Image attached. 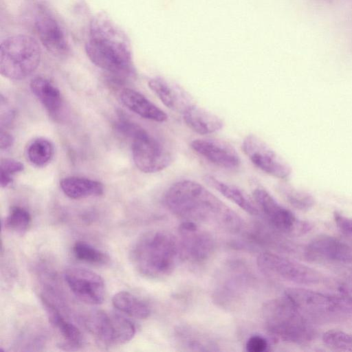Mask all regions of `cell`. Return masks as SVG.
<instances>
[{
    "instance_id": "1",
    "label": "cell",
    "mask_w": 352,
    "mask_h": 352,
    "mask_svg": "<svg viewBox=\"0 0 352 352\" xmlns=\"http://www.w3.org/2000/svg\"><path fill=\"white\" fill-rule=\"evenodd\" d=\"M167 208L184 221L217 226L229 231L240 229V217L197 182L185 179L172 184L164 195Z\"/></svg>"
},
{
    "instance_id": "2",
    "label": "cell",
    "mask_w": 352,
    "mask_h": 352,
    "mask_svg": "<svg viewBox=\"0 0 352 352\" xmlns=\"http://www.w3.org/2000/svg\"><path fill=\"white\" fill-rule=\"evenodd\" d=\"M85 52L95 65L117 80L134 74L129 38L124 30L104 13H98L92 18Z\"/></svg>"
},
{
    "instance_id": "3",
    "label": "cell",
    "mask_w": 352,
    "mask_h": 352,
    "mask_svg": "<svg viewBox=\"0 0 352 352\" xmlns=\"http://www.w3.org/2000/svg\"><path fill=\"white\" fill-rule=\"evenodd\" d=\"M130 254L138 272L153 279L171 274L182 260L179 239L162 230L144 234L134 243Z\"/></svg>"
},
{
    "instance_id": "4",
    "label": "cell",
    "mask_w": 352,
    "mask_h": 352,
    "mask_svg": "<svg viewBox=\"0 0 352 352\" xmlns=\"http://www.w3.org/2000/svg\"><path fill=\"white\" fill-rule=\"evenodd\" d=\"M301 311L283 296L267 302L263 316L268 332L276 340L294 344H305L314 340L316 331Z\"/></svg>"
},
{
    "instance_id": "5",
    "label": "cell",
    "mask_w": 352,
    "mask_h": 352,
    "mask_svg": "<svg viewBox=\"0 0 352 352\" xmlns=\"http://www.w3.org/2000/svg\"><path fill=\"white\" fill-rule=\"evenodd\" d=\"M41 49L30 35L15 34L3 40L0 46V72L10 80H21L39 65Z\"/></svg>"
},
{
    "instance_id": "6",
    "label": "cell",
    "mask_w": 352,
    "mask_h": 352,
    "mask_svg": "<svg viewBox=\"0 0 352 352\" xmlns=\"http://www.w3.org/2000/svg\"><path fill=\"white\" fill-rule=\"evenodd\" d=\"M85 324L98 340L107 345L126 344L135 333V327L131 321L119 314L102 310L88 314Z\"/></svg>"
},
{
    "instance_id": "7",
    "label": "cell",
    "mask_w": 352,
    "mask_h": 352,
    "mask_svg": "<svg viewBox=\"0 0 352 352\" xmlns=\"http://www.w3.org/2000/svg\"><path fill=\"white\" fill-rule=\"evenodd\" d=\"M133 162L142 172L153 173L168 167L172 153L160 140L140 126L131 138Z\"/></svg>"
},
{
    "instance_id": "8",
    "label": "cell",
    "mask_w": 352,
    "mask_h": 352,
    "mask_svg": "<svg viewBox=\"0 0 352 352\" xmlns=\"http://www.w3.org/2000/svg\"><path fill=\"white\" fill-rule=\"evenodd\" d=\"M257 264L263 272L295 283L314 285L323 280L315 269L271 252L261 253Z\"/></svg>"
},
{
    "instance_id": "9",
    "label": "cell",
    "mask_w": 352,
    "mask_h": 352,
    "mask_svg": "<svg viewBox=\"0 0 352 352\" xmlns=\"http://www.w3.org/2000/svg\"><path fill=\"white\" fill-rule=\"evenodd\" d=\"M253 198L258 209L275 229L287 234H303L311 225L298 219L289 209L280 205L265 189L258 187L253 191Z\"/></svg>"
},
{
    "instance_id": "10",
    "label": "cell",
    "mask_w": 352,
    "mask_h": 352,
    "mask_svg": "<svg viewBox=\"0 0 352 352\" xmlns=\"http://www.w3.org/2000/svg\"><path fill=\"white\" fill-rule=\"evenodd\" d=\"M242 149L252 163L263 172L280 179H287L291 175L289 164L256 135L246 136Z\"/></svg>"
},
{
    "instance_id": "11",
    "label": "cell",
    "mask_w": 352,
    "mask_h": 352,
    "mask_svg": "<svg viewBox=\"0 0 352 352\" xmlns=\"http://www.w3.org/2000/svg\"><path fill=\"white\" fill-rule=\"evenodd\" d=\"M65 280L72 293L85 303L98 305L104 301L105 285L97 273L78 267L67 268L64 273Z\"/></svg>"
},
{
    "instance_id": "12",
    "label": "cell",
    "mask_w": 352,
    "mask_h": 352,
    "mask_svg": "<svg viewBox=\"0 0 352 352\" xmlns=\"http://www.w3.org/2000/svg\"><path fill=\"white\" fill-rule=\"evenodd\" d=\"M34 25L41 43L51 54L59 58L68 55L70 47L66 33L46 8L38 7Z\"/></svg>"
},
{
    "instance_id": "13",
    "label": "cell",
    "mask_w": 352,
    "mask_h": 352,
    "mask_svg": "<svg viewBox=\"0 0 352 352\" xmlns=\"http://www.w3.org/2000/svg\"><path fill=\"white\" fill-rule=\"evenodd\" d=\"M179 235L182 259L193 264H201L206 261L214 252L212 237L200 230L195 223L183 221L179 227Z\"/></svg>"
},
{
    "instance_id": "14",
    "label": "cell",
    "mask_w": 352,
    "mask_h": 352,
    "mask_svg": "<svg viewBox=\"0 0 352 352\" xmlns=\"http://www.w3.org/2000/svg\"><path fill=\"white\" fill-rule=\"evenodd\" d=\"M305 254L312 261L352 263V247L342 240L327 234H321L314 238L307 245Z\"/></svg>"
},
{
    "instance_id": "15",
    "label": "cell",
    "mask_w": 352,
    "mask_h": 352,
    "mask_svg": "<svg viewBox=\"0 0 352 352\" xmlns=\"http://www.w3.org/2000/svg\"><path fill=\"white\" fill-rule=\"evenodd\" d=\"M284 296L295 308L303 314L340 313L334 294L302 287H290L285 291Z\"/></svg>"
},
{
    "instance_id": "16",
    "label": "cell",
    "mask_w": 352,
    "mask_h": 352,
    "mask_svg": "<svg viewBox=\"0 0 352 352\" xmlns=\"http://www.w3.org/2000/svg\"><path fill=\"white\" fill-rule=\"evenodd\" d=\"M192 149L210 163L226 169L239 167L241 160L229 143L217 139H196L190 142Z\"/></svg>"
},
{
    "instance_id": "17",
    "label": "cell",
    "mask_w": 352,
    "mask_h": 352,
    "mask_svg": "<svg viewBox=\"0 0 352 352\" xmlns=\"http://www.w3.org/2000/svg\"><path fill=\"white\" fill-rule=\"evenodd\" d=\"M148 85L161 102L172 111L183 114L195 104L186 90L162 78L151 79Z\"/></svg>"
},
{
    "instance_id": "18",
    "label": "cell",
    "mask_w": 352,
    "mask_h": 352,
    "mask_svg": "<svg viewBox=\"0 0 352 352\" xmlns=\"http://www.w3.org/2000/svg\"><path fill=\"white\" fill-rule=\"evenodd\" d=\"M120 99L126 107L142 118L158 122L168 119L164 111L135 90L127 87L122 89L120 92Z\"/></svg>"
},
{
    "instance_id": "19",
    "label": "cell",
    "mask_w": 352,
    "mask_h": 352,
    "mask_svg": "<svg viewBox=\"0 0 352 352\" xmlns=\"http://www.w3.org/2000/svg\"><path fill=\"white\" fill-rule=\"evenodd\" d=\"M30 87L50 116L57 118L63 107V100L59 89L50 80L43 76L34 78Z\"/></svg>"
},
{
    "instance_id": "20",
    "label": "cell",
    "mask_w": 352,
    "mask_h": 352,
    "mask_svg": "<svg viewBox=\"0 0 352 352\" xmlns=\"http://www.w3.org/2000/svg\"><path fill=\"white\" fill-rule=\"evenodd\" d=\"M42 302L46 309L50 322L61 336L64 344L70 348L80 346L83 338L80 329L66 320L54 305L50 302L45 296H42Z\"/></svg>"
},
{
    "instance_id": "21",
    "label": "cell",
    "mask_w": 352,
    "mask_h": 352,
    "mask_svg": "<svg viewBox=\"0 0 352 352\" xmlns=\"http://www.w3.org/2000/svg\"><path fill=\"white\" fill-rule=\"evenodd\" d=\"M183 118L190 129L200 135L215 133L223 126V122L218 116L196 104L183 113Z\"/></svg>"
},
{
    "instance_id": "22",
    "label": "cell",
    "mask_w": 352,
    "mask_h": 352,
    "mask_svg": "<svg viewBox=\"0 0 352 352\" xmlns=\"http://www.w3.org/2000/svg\"><path fill=\"white\" fill-rule=\"evenodd\" d=\"M203 180L208 186L219 192L251 215H257L258 208L248 195L239 187L221 181L211 175H206Z\"/></svg>"
},
{
    "instance_id": "23",
    "label": "cell",
    "mask_w": 352,
    "mask_h": 352,
    "mask_svg": "<svg viewBox=\"0 0 352 352\" xmlns=\"http://www.w3.org/2000/svg\"><path fill=\"white\" fill-rule=\"evenodd\" d=\"M60 187L67 197L73 199L97 197L104 192V186L100 182L74 176L63 178Z\"/></svg>"
},
{
    "instance_id": "24",
    "label": "cell",
    "mask_w": 352,
    "mask_h": 352,
    "mask_svg": "<svg viewBox=\"0 0 352 352\" xmlns=\"http://www.w3.org/2000/svg\"><path fill=\"white\" fill-rule=\"evenodd\" d=\"M112 304L120 312L136 319L147 318L151 313L144 301L126 291L116 293L112 298Z\"/></svg>"
},
{
    "instance_id": "25",
    "label": "cell",
    "mask_w": 352,
    "mask_h": 352,
    "mask_svg": "<svg viewBox=\"0 0 352 352\" xmlns=\"http://www.w3.org/2000/svg\"><path fill=\"white\" fill-rule=\"evenodd\" d=\"M27 157L34 166L42 167L47 164L52 159L54 153L52 143L43 138L33 140L28 146Z\"/></svg>"
},
{
    "instance_id": "26",
    "label": "cell",
    "mask_w": 352,
    "mask_h": 352,
    "mask_svg": "<svg viewBox=\"0 0 352 352\" xmlns=\"http://www.w3.org/2000/svg\"><path fill=\"white\" fill-rule=\"evenodd\" d=\"M73 253L76 259L93 265H104L109 261L107 254L82 241L74 243Z\"/></svg>"
},
{
    "instance_id": "27",
    "label": "cell",
    "mask_w": 352,
    "mask_h": 352,
    "mask_svg": "<svg viewBox=\"0 0 352 352\" xmlns=\"http://www.w3.org/2000/svg\"><path fill=\"white\" fill-rule=\"evenodd\" d=\"M31 221V215L26 209L13 206L5 219V227L10 231L23 234L30 227Z\"/></svg>"
},
{
    "instance_id": "28",
    "label": "cell",
    "mask_w": 352,
    "mask_h": 352,
    "mask_svg": "<svg viewBox=\"0 0 352 352\" xmlns=\"http://www.w3.org/2000/svg\"><path fill=\"white\" fill-rule=\"evenodd\" d=\"M323 343L338 351H352V335L338 329H329L322 335Z\"/></svg>"
},
{
    "instance_id": "29",
    "label": "cell",
    "mask_w": 352,
    "mask_h": 352,
    "mask_svg": "<svg viewBox=\"0 0 352 352\" xmlns=\"http://www.w3.org/2000/svg\"><path fill=\"white\" fill-rule=\"evenodd\" d=\"M286 199L294 208L300 210L311 208L314 204V198L309 193L291 188H284Z\"/></svg>"
},
{
    "instance_id": "30",
    "label": "cell",
    "mask_w": 352,
    "mask_h": 352,
    "mask_svg": "<svg viewBox=\"0 0 352 352\" xmlns=\"http://www.w3.org/2000/svg\"><path fill=\"white\" fill-rule=\"evenodd\" d=\"M0 185L6 188L11 184L12 175L21 172L24 169L23 164L12 159H2L0 164Z\"/></svg>"
},
{
    "instance_id": "31",
    "label": "cell",
    "mask_w": 352,
    "mask_h": 352,
    "mask_svg": "<svg viewBox=\"0 0 352 352\" xmlns=\"http://www.w3.org/2000/svg\"><path fill=\"white\" fill-rule=\"evenodd\" d=\"M334 296L338 301L340 313L352 314V287L340 285L338 292Z\"/></svg>"
},
{
    "instance_id": "32",
    "label": "cell",
    "mask_w": 352,
    "mask_h": 352,
    "mask_svg": "<svg viewBox=\"0 0 352 352\" xmlns=\"http://www.w3.org/2000/svg\"><path fill=\"white\" fill-rule=\"evenodd\" d=\"M333 219L338 230L345 236L352 239V217L335 212Z\"/></svg>"
},
{
    "instance_id": "33",
    "label": "cell",
    "mask_w": 352,
    "mask_h": 352,
    "mask_svg": "<svg viewBox=\"0 0 352 352\" xmlns=\"http://www.w3.org/2000/svg\"><path fill=\"white\" fill-rule=\"evenodd\" d=\"M245 348L248 352H263L267 350L268 342L263 336L255 335L248 338Z\"/></svg>"
},
{
    "instance_id": "34",
    "label": "cell",
    "mask_w": 352,
    "mask_h": 352,
    "mask_svg": "<svg viewBox=\"0 0 352 352\" xmlns=\"http://www.w3.org/2000/svg\"><path fill=\"white\" fill-rule=\"evenodd\" d=\"M13 136L7 131H1L0 133V148L1 150L8 149L14 144Z\"/></svg>"
}]
</instances>
